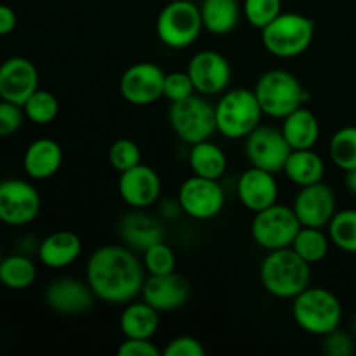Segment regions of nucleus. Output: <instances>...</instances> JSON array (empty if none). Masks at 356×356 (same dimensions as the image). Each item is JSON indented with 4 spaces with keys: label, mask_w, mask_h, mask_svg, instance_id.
<instances>
[{
    "label": "nucleus",
    "mask_w": 356,
    "mask_h": 356,
    "mask_svg": "<svg viewBox=\"0 0 356 356\" xmlns=\"http://www.w3.org/2000/svg\"><path fill=\"white\" fill-rule=\"evenodd\" d=\"M146 270L136 250L127 245H103L90 254L86 282L96 299L108 305H127L141 296Z\"/></svg>",
    "instance_id": "1"
},
{
    "label": "nucleus",
    "mask_w": 356,
    "mask_h": 356,
    "mask_svg": "<svg viewBox=\"0 0 356 356\" xmlns=\"http://www.w3.org/2000/svg\"><path fill=\"white\" fill-rule=\"evenodd\" d=\"M264 291L278 299H294L312 282V264L298 256L291 247L270 250L259 268Z\"/></svg>",
    "instance_id": "2"
},
{
    "label": "nucleus",
    "mask_w": 356,
    "mask_h": 356,
    "mask_svg": "<svg viewBox=\"0 0 356 356\" xmlns=\"http://www.w3.org/2000/svg\"><path fill=\"white\" fill-rule=\"evenodd\" d=\"M292 316L299 329L312 336L325 337L341 327L343 305L329 289L309 285L292 299Z\"/></svg>",
    "instance_id": "3"
},
{
    "label": "nucleus",
    "mask_w": 356,
    "mask_h": 356,
    "mask_svg": "<svg viewBox=\"0 0 356 356\" xmlns=\"http://www.w3.org/2000/svg\"><path fill=\"white\" fill-rule=\"evenodd\" d=\"M315 38V21L301 13H282L261 30V42L271 56L292 59L305 54Z\"/></svg>",
    "instance_id": "4"
},
{
    "label": "nucleus",
    "mask_w": 356,
    "mask_h": 356,
    "mask_svg": "<svg viewBox=\"0 0 356 356\" xmlns=\"http://www.w3.org/2000/svg\"><path fill=\"white\" fill-rule=\"evenodd\" d=\"M254 94L263 113L278 120L305 106L309 97L298 76L287 70H268L263 73L257 79Z\"/></svg>",
    "instance_id": "5"
},
{
    "label": "nucleus",
    "mask_w": 356,
    "mask_h": 356,
    "mask_svg": "<svg viewBox=\"0 0 356 356\" xmlns=\"http://www.w3.org/2000/svg\"><path fill=\"white\" fill-rule=\"evenodd\" d=\"M218 132L226 139H245L263 120V110L259 106L254 90L245 87L225 90L214 104Z\"/></svg>",
    "instance_id": "6"
},
{
    "label": "nucleus",
    "mask_w": 356,
    "mask_h": 356,
    "mask_svg": "<svg viewBox=\"0 0 356 356\" xmlns=\"http://www.w3.org/2000/svg\"><path fill=\"white\" fill-rule=\"evenodd\" d=\"M169 124L174 134L190 146L207 141L218 132L214 104L209 103L202 94L170 103Z\"/></svg>",
    "instance_id": "7"
},
{
    "label": "nucleus",
    "mask_w": 356,
    "mask_h": 356,
    "mask_svg": "<svg viewBox=\"0 0 356 356\" xmlns=\"http://www.w3.org/2000/svg\"><path fill=\"white\" fill-rule=\"evenodd\" d=\"M156 37L170 49L190 47L204 30L200 6L191 0H172L165 3L156 17Z\"/></svg>",
    "instance_id": "8"
},
{
    "label": "nucleus",
    "mask_w": 356,
    "mask_h": 356,
    "mask_svg": "<svg viewBox=\"0 0 356 356\" xmlns=\"http://www.w3.org/2000/svg\"><path fill=\"white\" fill-rule=\"evenodd\" d=\"M299 229L301 222L292 205L278 204V202L256 212L250 222L252 240L266 252L291 247Z\"/></svg>",
    "instance_id": "9"
},
{
    "label": "nucleus",
    "mask_w": 356,
    "mask_h": 356,
    "mask_svg": "<svg viewBox=\"0 0 356 356\" xmlns=\"http://www.w3.org/2000/svg\"><path fill=\"white\" fill-rule=\"evenodd\" d=\"M42 198L37 188L26 179L0 181V222L7 226H26L40 214Z\"/></svg>",
    "instance_id": "10"
},
{
    "label": "nucleus",
    "mask_w": 356,
    "mask_h": 356,
    "mask_svg": "<svg viewBox=\"0 0 356 356\" xmlns=\"http://www.w3.org/2000/svg\"><path fill=\"white\" fill-rule=\"evenodd\" d=\"M177 202L188 218L195 221H209L221 214L226 204V193L219 181L193 174L181 184Z\"/></svg>",
    "instance_id": "11"
},
{
    "label": "nucleus",
    "mask_w": 356,
    "mask_h": 356,
    "mask_svg": "<svg viewBox=\"0 0 356 356\" xmlns=\"http://www.w3.org/2000/svg\"><path fill=\"white\" fill-rule=\"evenodd\" d=\"M163 80L165 73L155 63H134L122 73L118 90L127 103L134 106H148L163 97Z\"/></svg>",
    "instance_id": "12"
},
{
    "label": "nucleus",
    "mask_w": 356,
    "mask_h": 356,
    "mask_svg": "<svg viewBox=\"0 0 356 356\" xmlns=\"http://www.w3.org/2000/svg\"><path fill=\"white\" fill-rule=\"evenodd\" d=\"M292 148L280 129L259 125L245 138V155L250 165L277 174L284 170Z\"/></svg>",
    "instance_id": "13"
},
{
    "label": "nucleus",
    "mask_w": 356,
    "mask_h": 356,
    "mask_svg": "<svg viewBox=\"0 0 356 356\" xmlns=\"http://www.w3.org/2000/svg\"><path fill=\"white\" fill-rule=\"evenodd\" d=\"M197 94L205 97L219 96L228 90L232 82V65L218 51H200L193 54L186 68Z\"/></svg>",
    "instance_id": "14"
},
{
    "label": "nucleus",
    "mask_w": 356,
    "mask_h": 356,
    "mask_svg": "<svg viewBox=\"0 0 356 356\" xmlns=\"http://www.w3.org/2000/svg\"><path fill=\"white\" fill-rule=\"evenodd\" d=\"M292 209H294L301 226L327 228L330 219L337 212L336 193L323 181L302 186L299 188L298 195L292 202Z\"/></svg>",
    "instance_id": "15"
},
{
    "label": "nucleus",
    "mask_w": 356,
    "mask_h": 356,
    "mask_svg": "<svg viewBox=\"0 0 356 356\" xmlns=\"http://www.w3.org/2000/svg\"><path fill=\"white\" fill-rule=\"evenodd\" d=\"M40 83V75L33 63L23 56H13L0 63V99L19 106L26 103Z\"/></svg>",
    "instance_id": "16"
},
{
    "label": "nucleus",
    "mask_w": 356,
    "mask_h": 356,
    "mask_svg": "<svg viewBox=\"0 0 356 356\" xmlns=\"http://www.w3.org/2000/svg\"><path fill=\"white\" fill-rule=\"evenodd\" d=\"M162 179L153 167L139 163L132 169L120 172L118 195L132 209H148L160 198Z\"/></svg>",
    "instance_id": "17"
},
{
    "label": "nucleus",
    "mask_w": 356,
    "mask_h": 356,
    "mask_svg": "<svg viewBox=\"0 0 356 356\" xmlns=\"http://www.w3.org/2000/svg\"><path fill=\"white\" fill-rule=\"evenodd\" d=\"M44 299L45 305L59 315H83L92 308L96 296L87 282L61 277L47 285Z\"/></svg>",
    "instance_id": "18"
},
{
    "label": "nucleus",
    "mask_w": 356,
    "mask_h": 356,
    "mask_svg": "<svg viewBox=\"0 0 356 356\" xmlns=\"http://www.w3.org/2000/svg\"><path fill=\"white\" fill-rule=\"evenodd\" d=\"M278 195L280 186L275 174L270 170L250 165L240 174L236 181V197L240 204L254 214L277 204Z\"/></svg>",
    "instance_id": "19"
},
{
    "label": "nucleus",
    "mask_w": 356,
    "mask_h": 356,
    "mask_svg": "<svg viewBox=\"0 0 356 356\" xmlns=\"http://www.w3.org/2000/svg\"><path fill=\"white\" fill-rule=\"evenodd\" d=\"M190 284L176 271L169 275H149L143 284L141 298L156 312H174L186 305Z\"/></svg>",
    "instance_id": "20"
},
{
    "label": "nucleus",
    "mask_w": 356,
    "mask_h": 356,
    "mask_svg": "<svg viewBox=\"0 0 356 356\" xmlns=\"http://www.w3.org/2000/svg\"><path fill=\"white\" fill-rule=\"evenodd\" d=\"M118 235L122 242L132 250H146L155 243L163 242V225L148 214L146 209H132L118 222Z\"/></svg>",
    "instance_id": "21"
},
{
    "label": "nucleus",
    "mask_w": 356,
    "mask_h": 356,
    "mask_svg": "<svg viewBox=\"0 0 356 356\" xmlns=\"http://www.w3.org/2000/svg\"><path fill=\"white\" fill-rule=\"evenodd\" d=\"M82 254V238L75 232L59 229L45 236L37 247V256L45 268L63 270L75 263Z\"/></svg>",
    "instance_id": "22"
},
{
    "label": "nucleus",
    "mask_w": 356,
    "mask_h": 356,
    "mask_svg": "<svg viewBox=\"0 0 356 356\" xmlns=\"http://www.w3.org/2000/svg\"><path fill=\"white\" fill-rule=\"evenodd\" d=\"M63 163V148L51 138H38L28 145L23 155V169L33 181L51 179Z\"/></svg>",
    "instance_id": "23"
},
{
    "label": "nucleus",
    "mask_w": 356,
    "mask_h": 356,
    "mask_svg": "<svg viewBox=\"0 0 356 356\" xmlns=\"http://www.w3.org/2000/svg\"><path fill=\"white\" fill-rule=\"evenodd\" d=\"M280 131L292 149H309L320 139V122L312 110L301 106L282 118Z\"/></svg>",
    "instance_id": "24"
},
{
    "label": "nucleus",
    "mask_w": 356,
    "mask_h": 356,
    "mask_svg": "<svg viewBox=\"0 0 356 356\" xmlns=\"http://www.w3.org/2000/svg\"><path fill=\"white\" fill-rule=\"evenodd\" d=\"M160 312L146 301H131L122 312L118 327L129 339H153L160 327Z\"/></svg>",
    "instance_id": "25"
},
{
    "label": "nucleus",
    "mask_w": 356,
    "mask_h": 356,
    "mask_svg": "<svg viewBox=\"0 0 356 356\" xmlns=\"http://www.w3.org/2000/svg\"><path fill=\"white\" fill-rule=\"evenodd\" d=\"M282 172L296 186H309V184L323 181V176H325V162H323L322 156L313 148L292 149Z\"/></svg>",
    "instance_id": "26"
},
{
    "label": "nucleus",
    "mask_w": 356,
    "mask_h": 356,
    "mask_svg": "<svg viewBox=\"0 0 356 356\" xmlns=\"http://www.w3.org/2000/svg\"><path fill=\"white\" fill-rule=\"evenodd\" d=\"M200 14L204 30L212 35H228L243 16L238 0H202Z\"/></svg>",
    "instance_id": "27"
},
{
    "label": "nucleus",
    "mask_w": 356,
    "mask_h": 356,
    "mask_svg": "<svg viewBox=\"0 0 356 356\" xmlns=\"http://www.w3.org/2000/svg\"><path fill=\"white\" fill-rule=\"evenodd\" d=\"M188 162L195 176L207 177V179L219 181L228 169L226 153L211 139L191 145Z\"/></svg>",
    "instance_id": "28"
},
{
    "label": "nucleus",
    "mask_w": 356,
    "mask_h": 356,
    "mask_svg": "<svg viewBox=\"0 0 356 356\" xmlns=\"http://www.w3.org/2000/svg\"><path fill=\"white\" fill-rule=\"evenodd\" d=\"M37 280V266L26 254H10L0 263V284L10 291H26Z\"/></svg>",
    "instance_id": "29"
},
{
    "label": "nucleus",
    "mask_w": 356,
    "mask_h": 356,
    "mask_svg": "<svg viewBox=\"0 0 356 356\" xmlns=\"http://www.w3.org/2000/svg\"><path fill=\"white\" fill-rule=\"evenodd\" d=\"M330 243L332 242H330L329 233L323 232V228L301 226L291 249L308 264H316L325 259L327 254H329Z\"/></svg>",
    "instance_id": "30"
},
{
    "label": "nucleus",
    "mask_w": 356,
    "mask_h": 356,
    "mask_svg": "<svg viewBox=\"0 0 356 356\" xmlns=\"http://www.w3.org/2000/svg\"><path fill=\"white\" fill-rule=\"evenodd\" d=\"M327 229L332 245L343 252L356 254V209L337 211Z\"/></svg>",
    "instance_id": "31"
},
{
    "label": "nucleus",
    "mask_w": 356,
    "mask_h": 356,
    "mask_svg": "<svg viewBox=\"0 0 356 356\" xmlns=\"http://www.w3.org/2000/svg\"><path fill=\"white\" fill-rule=\"evenodd\" d=\"M329 155L341 170L356 167V125H346L336 131L329 143Z\"/></svg>",
    "instance_id": "32"
},
{
    "label": "nucleus",
    "mask_w": 356,
    "mask_h": 356,
    "mask_svg": "<svg viewBox=\"0 0 356 356\" xmlns=\"http://www.w3.org/2000/svg\"><path fill=\"white\" fill-rule=\"evenodd\" d=\"M24 117L35 125H49L58 118L59 101L52 92L37 89L23 104Z\"/></svg>",
    "instance_id": "33"
},
{
    "label": "nucleus",
    "mask_w": 356,
    "mask_h": 356,
    "mask_svg": "<svg viewBox=\"0 0 356 356\" xmlns=\"http://www.w3.org/2000/svg\"><path fill=\"white\" fill-rule=\"evenodd\" d=\"M143 266L148 275H169L176 271V254L165 242H159L155 245L143 250Z\"/></svg>",
    "instance_id": "34"
},
{
    "label": "nucleus",
    "mask_w": 356,
    "mask_h": 356,
    "mask_svg": "<svg viewBox=\"0 0 356 356\" xmlns=\"http://www.w3.org/2000/svg\"><path fill=\"white\" fill-rule=\"evenodd\" d=\"M282 13V0H243L242 3L243 17L257 30H263Z\"/></svg>",
    "instance_id": "35"
},
{
    "label": "nucleus",
    "mask_w": 356,
    "mask_h": 356,
    "mask_svg": "<svg viewBox=\"0 0 356 356\" xmlns=\"http://www.w3.org/2000/svg\"><path fill=\"white\" fill-rule=\"evenodd\" d=\"M108 160L115 170L125 172L141 163V148L132 139H117L108 149Z\"/></svg>",
    "instance_id": "36"
},
{
    "label": "nucleus",
    "mask_w": 356,
    "mask_h": 356,
    "mask_svg": "<svg viewBox=\"0 0 356 356\" xmlns=\"http://www.w3.org/2000/svg\"><path fill=\"white\" fill-rule=\"evenodd\" d=\"M193 94H197V90H195L188 72L165 73V80H163V97L165 99L176 103V101H183L193 96Z\"/></svg>",
    "instance_id": "37"
},
{
    "label": "nucleus",
    "mask_w": 356,
    "mask_h": 356,
    "mask_svg": "<svg viewBox=\"0 0 356 356\" xmlns=\"http://www.w3.org/2000/svg\"><path fill=\"white\" fill-rule=\"evenodd\" d=\"M23 106L0 99V138H10L21 129L24 122Z\"/></svg>",
    "instance_id": "38"
},
{
    "label": "nucleus",
    "mask_w": 356,
    "mask_h": 356,
    "mask_svg": "<svg viewBox=\"0 0 356 356\" xmlns=\"http://www.w3.org/2000/svg\"><path fill=\"white\" fill-rule=\"evenodd\" d=\"M323 350L329 356H351L355 353V341L350 334L336 329L325 336Z\"/></svg>",
    "instance_id": "39"
},
{
    "label": "nucleus",
    "mask_w": 356,
    "mask_h": 356,
    "mask_svg": "<svg viewBox=\"0 0 356 356\" xmlns=\"http://www.w3.org/2000/svg\"><path fill=\"white\" fill-rule=\"evenodd\" d=\"M165 356H204L205 348L198 339L191 336H179L169 341L163 350Z\"/></svg>",
    "instance_id": "40"
},
{
    "label": "nucleus",
    "mask_w": 356,
    "mask_h": 356,
    "mask_svg": "<svg viewBox=\"0 0 356 356\" xmlns=\"http://www.w3.org/2000/svg\"><path fill=\"white\" fill-rule=\"evenodd\" d=\"M118 356H160V350L152 339H129L125 337L117 350Z\"/></svg>",
    "instance_id": "41"
},
{
    "label": "nucleus",
    "mask_w": 356,
    "mask_h": 356,
    "mask_svg": "<svg viewBox=\"0 0 356 356\" xmlns=\"http://www.w3.org/2000/svg\"><path fill=\"white\" fill-rule=\"evenodd\" d=\"M17 26V16L13 7L0 3V37H7Z\"/></svg>",
    "instance_id": "42"
},
{
    "label": "nucleus",
    "mask_w": 356,
    "mask_h": 356,
    "mask_svg": "<svg viewBox=\"0 0 356 356\" xmlns=\"http://www.w3.org/2000/svg\"><path fill=\"white\" fill-rule=\"evenodd\" d=\"M344 186L351 195H356V167L355 169L344 170Z\"/></svg>",
    "instance_id": "43"
},
{
    "label": "nucleus",
    "mask_w": 356,
    "mask_h": 356,
    "mask_svg": "<svg viewBox=\"0 0 356 356\" xmlns=\"http://www.w3.org/2000/svg\"><path fill=\"white\" fill-rule=\"evenodd\" d=\"M351 329H353L355 332H356V316L353 318V322H351Z\"/></svg>",
    "instance_id": "44"
},
{
    "label": "nucleus",
    "mask_w": 356,
    "mask_h": 356,
    "mask_svg": "<svg viewBox=\"0 0 356 356\" xmlns=\"http://www.w3.org/2000/svg\"><path fill=\"white\" fill-rule=\"evenodd\" d=\"M0 263H2V254H0Z\"/></svg>",
    "instance_id": "45"
}]
</instances>
